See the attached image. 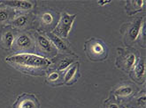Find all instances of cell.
Here are the masks:
<instances>
[{
    "label": "cell",
    "instance_id": "2",
    "mask_svg": "<svg viewBox=\"0 0 146 108\" xmlns=\"http://www.w3.org/2000/svg\"><path fill=\"white\" fill-rule=\"evenodd\" d=\"M84 49L86 54L93 60H102L106 58L107 50L106 45L102 41L92 39L85 43Z\"/></svg>",
    "mask_w": 146,
    "mask_h": 108
},
{
    "label": "cell",
    "instance_id": "8",
    "mask_svg": "<svg viewBox=\"0 0 146 108\" xmlns=\"http://www.w3.org/2000/svg\"><path fill=\"white\" fill-rule=\"evenodd\" d=\"M144 5L143 0H135V1H128L126 4V12L128 15H132L142 11L143 5Z\"/></svg>",
    "mask_w": 146,
    "mask_h": 108
},
{
    "label": "cell",
    "instance_id": "15",
    "mask_svg": "<svg viewBox=\"0 0 146 108\" xmlns=\"http://www.w3.org/2000/svg\"><path fill=\"white\" fill-rule=\"evenodd\" d=\"M13 40H14V35L12 31L8 30L5 33H4V34L2 36V42L5 44V47L10 48L13 46Z\"/></svg>",
    "mask_w": 146,
    "mask_h": 108
},
{
    "label": "cell",
    "instance_id": "6",
    "mask_svg": "<svg viewBox=\"0 0 146 108\" xmlns=\"http://www.w3.org/2000/svg\"><path fill=\"white\" fill-rule=\"evenodd\" d=\"M37 44L39 46L40 51L48 55L56 54L55 47L52 45L50 41L42 35H37Z\"/></svg>",
    "mask_w": 146,
    "mask_h": 108
},
{
    "label": "cell",
    "instance_id": "16",
    "mask_svg": "<svg viewBox=\"0 0 146 108\" xmlns=\"http://www.w3.org/2000/svg\"><path fill=\"white\" fill-rule=\"evenodd\" d=\"M28 21H29L28 16L22 15V16H20V17H18V18H16L15 20H13L12 21V26L13 27H16V28H21V27H25L26 25H27Z\"/></svg>",
    "mask_w": 146,
    "mask_h": 108
},
{
    "label": "cell",
    "instance_id": "4",
    "mask_svg": "<svg viewBox=\"0 0 146 108\" xmlns=\"http://www.w3.org/2000/svg\"><path fill=\"white\" fill-rule=\"evenodd\" d=\"M14 108H39V103L35 96L30 94H23L18 98Z\"/></svg>",
    "mask_w": 146,
    "mask_h": 108
},
{
    "label": "cell",
    "instance_id": "9",
    "mask_svg": "<svg viewBox=\"0 0 146 108\" xmlns=\"http://www.w3.org/2000/svg\"><path fill=\"white\" fill-rule=\"evenodd\" d=\"M1 4H5V5H9L10 7L13 8H17V9H21V10H30L33 7V3L29 1H18V0H15V1H1Z\"/></svg>",
    "mask_w": 146,
    "mask_h": 108
},
{
    "label": "cell",
    "instance_id": "12",
    "mask_svg": "<svg viewBox=\"0 0 146 108\" xmlns=\"http://www.w3.org/2000/svg\"><path fill=\"white\" fill-rule=\"evenodd\" d=\"M134 92V89L129 85H122L119 86L115 90V95L118 97H128L132 95Z\"/></svg>",
    "mask_w": 146,
    "mask_h": 108
},
{
    "label": "cell",
    "instance_id": "20",
    "mask_svg": "<svg viewBox=\"0 0 146 108\" xmlns=\"http://www.w3.org/2000/svg\"><path fill=\"white\" fill-rule=\"evenodd\" d=\"M137 104H138V105L142 106L143 108H145V106H146V98H145L144 94L142 97L138 98V99H137Z\"/></svg>",
    "mask_w": 146,
    "mask_h": 108
},
{
    "label": "cell",
    "instance_id": "18",
    "mask_svg": "<svg viewBox=\"0 0 146 108\" xmlns=\"http://www.w3.org/2000/svg\"><path fill=\"white\" fill-rule=\"evenodd\" d=\"M72 63H73V60L68 59V58H64V59H62L60 62H59L58 70H66V68L69 67V66H70Z\"/></svg>",
    "mask_w": 146,
    "mask_h": 108
},
{
    "label": "cell",
    "instance_id": "10",
    "mask_svg": "<svg viewBox=\"0 0 146 108\" xmlns=\"http://www.w3.org/2000/svg\"><path fill=\"white\" fill-rule=\"evenodd\" d=\"M47 35H48V38L50 39L49 40L50 41L51 43H52V45L55 47H57L58 49H59V50H61V51H65L66 53H70L69 49H68V47H66V45L65 44V42L62 40L61 38L58 37L57 35L52 34V33H50V34H48Z\"/></svg>",
    "mask_w": 146,
    "mask_h": 108
},
{
    "label": "cell",
    "instance_id": "13",
    "mask_svg": "<svg viewBox=\"0 0 146 108\" xmlns=\"http://www.w3.org/2000/svg\"><path fill=\"white\" fill-rule=\"evenodd\" d=\"M135 62H136V56L133 53L127 55L123 60V64L125 66L126 70H127L133 69Z\"/></svg>",
    "mask_w": 146,
    "mask_h": 108
},
{
    "label": "cell",
    "instance_id": "14",
    "mask_svg": "<svg viewBox=\"0 0 146 108\" xmlns=\"http://www.w3.org/2000/svg\"><path fill=\"white\" fill-rule=\"evenodd\" d=\"M14 11L11 8H0V23H5L13 16Z\"/></svg>",
    "mask_w": 146,
    "mask_h": 108
},
{
    "label": "cell",
    "instance_id": "21",
    "mask_svg": "<svg viewBox=\"0 0 146 108\" xmlns=\"http://www.w3.org/2000/svg\"><path fill=\"white\" fill-rule=\"evenodd\" d=\"M59 77V75L58 72H51L50 75H49V77H48V79L50 81H52V82H55L58 79Z\"/></svg>",
    "mask_w": 146,
    "mask_h": 108
},
{
    "label": "cell",
    "instance_id": "5",
    "mask_svg": "<svg viewBox=\"0 0 146 108\" xmlns=\"http://www.w3.org/2000/svg\"><path fill=\"white\" fill-rule=\"evenodd\" d=\"M143 17L137 18L129 27L127 28V40L129 42H133L137 38L139 37L141 28H142V24H143Z\"/></svg>",
    "mask_w": 146,
    "mask_h": 108
},
{
    "label": "cell",
    "instance_id": "23",
    "mask_svg": "<svg viewBox=\"0 0 146 108\" xmlns=\"http://www.w3.org/2000/svg\"><path fill=\"white\" fill-rule=\"evenodd\" d=\"M107 108H119V106H118L116 104H110V105L107 106Z\"/></svg>",
    "mask_w": 146,
    "mask_h": 108
},
{
    "label": "cell",
    "instance_id": "7",
    "mask_svg": "<svg viewBox=\"0 0 146 108\" xmlns=\"http://www.w3.org/2000/svg\"><path fill=\"white\" fill-rule=\"evenodd\" d=\"M32 39L27 34H21L15 39V45L19 48H29L32 46Z\"/></svg>",
    "mask_w": 146,
    "mask_h": 108
},
{
    "label": "cell",
    "instance_id": "17",
    "mask_svg": "<svg viewBox=\"0 0 146 108\" xmlns=\"http://www.w3.org/2000/svg\"><path fill=\"white\" fill-rule=\"evenodd\" d=\"M78 69H79V63L77 62L75 65L73 66L71 69H69L66 71V73L65 75V83H66V84H69V82L74 78V75L76 74Z\"/></svg>",
    "mask_w": 146,
    "mask_h": 108
},
{
    "label": "cell",
    "instance_id": "11",
    "mask_svg": "<svg viewBox=\"0 0 146 108\" xmlns=\"http://www.w3.org/2000/svg\"><path fill=\"white\" fill-rule=\"evenodd\" d=\"M134 73L135 77L136 79H143L144 77L145 74V62L143 60H140L138 62L136 63L134 69Z\"/></svg>",
    "mask_w": 146,
    "mask_h": 108
},
{
    "label": "cell",
    "instance_id": "1",
    "mask_svg": "<svg viewBox=\"0 0 146 108\" xmlns=\"http://www.w3.org/2000/svg\"><path fill=\"white\" fill-rule=\"evenodd\" d=\"M5 61L16 68L27 71L44 70L51 64V62L47 58L28 53L10 55L6 57Z\"/></svg>",
    "mask_w": 146,
    "mask_h": 108
},
{
    "label": "cell",
    "instance_id": "22",
    "mask_svg": "<svg viewBox=\"0 0 146 108\" xmlns=\"http://www.w3.org/2000/svg\"><path fill=\"white\" fill-rule=\"evenodd\" d=\"M110 0H99V1H98V4L99 5H101V6H103V5H107V4H110Z\"/></svg>",
    "mask_w": 146,
    "mask_h": 108
},
{
    "label": "cell",
    "instance_id": "3",
    "mask_svg": "<svg viewBox=\"0 0 146 108\" xmlns=\"http://www.w3.org/2000/svg\"><path fill=\"white\" fill-rule=\"evenodd\" d=\"M76 19V14H68L67 12H64L61 14L60 20L58 21V26L53 30V33L55 35H57L59 38H67L68 34L72 29V27L74 25V21Z\"/></svg>",
    "mask_w": 146,
    "mask_h": 108
},
{
    "label": "cell",
    "instance_id": "19",
    "mask_svg": "<svg viewBox=\"0 0 146 108\" xmlns=\"http://www.w3.org/2000/svg\"><path fill=\"white\" fill-rule=\"evenodd\" d=\"M42 20L44 21V24L50 25V24H51V22L53 21V17H52V15H51L50 13L45 12V13L42 14Z\"/></svg>",
    "mask_w": 146,
    "mask_h": 108
}]
</instances>
